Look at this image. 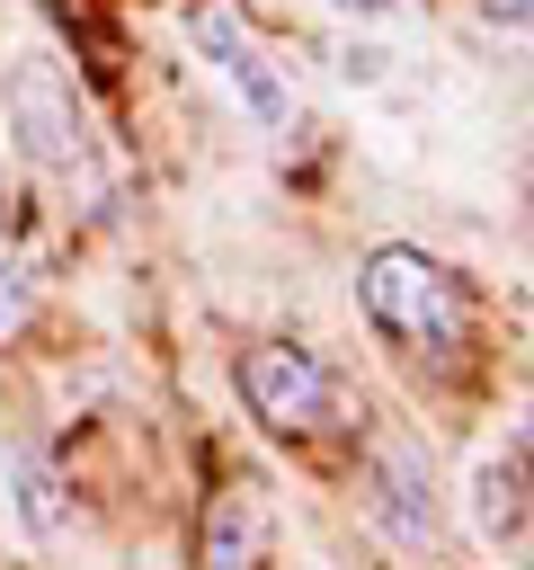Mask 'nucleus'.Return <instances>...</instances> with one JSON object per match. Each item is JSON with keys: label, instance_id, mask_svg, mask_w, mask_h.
I'll return each mask as SVG.
<instances>
[{"label": "nucleus", "instance_id": "1", "mask_svg": "<svg viewBox=\"0 0 534 570\" xmlns=\"http://www.w3.org/2000/svg\"><path fill=\"white\" fill-rule=\"evenodd\" d=\"M356 303H365V321H374L392 347H409V356H454V347L472 338V294H463V276H454L445 258H427L418 240H374L365 267H356Z\"/></svg>", "mask_w": 534, "mask_h": 570}, {"label": "nucleus", "instance_id": "2", "mask_svg": "<svg viewBox=\"0 0 534 570\" xmlns=\"http://www.w3.org/2000/svg\"><path fill=\"white\" fill-rule=\"evenodd\" d=\"M0 107H9L18 151H27L44 178H62V187L98 178V134H89V107H80V89H71V71H62L53 53H18V62H9V80H0Z\"/></svg>", "mask_w": 534, "mask_h": 570}, {"label": "nucleus", "instance_id": "3", "mask_svg": "<svg viewBox=\"0 0 534 570\" xmlns=\"http://www.w3.org/2000/svg\"><path fill=\"white\" fill-rule=\"evenodd\" d=\"M187 45H196V62H205V71H214V80L240 98V116H249L267 142H285V134L303 125V116H294L285 71L267 62V45H258V36H249V27H240L222 0H196V9H187Z\"/></svg>", "mask_w": 534, "mask_h": 570}, {"label": "nucleus", "instance_id": "4", "mask_svg": "<svg viewBox=\"0 0 534 570\" xmlns=\"http://www.w3.org/2000/svg\"><path fill=\"white\" fill-rule=\"evenodd\" d=\"M231 383H240L249 419L276 428V436H312V428H329V410H338L329 365H320L312 347H294V338H258V347H240Z\"/></svg>", "mask_w": 534, "mask_h": 570}, {"label": "nucleus", "instance_id": "5", "mask_svg": "<svg viewBox=\"0 0 534 570\" xmlns=\"http://www.w3.org/2000/svg\"><path fill=\"white\" fill-rule=\"evenodd\" d=\"M365 508H374V525H383L400 552H427V543H436L445 508H436V463H427L418 436L383 428V436L365 445Z\"/></svg>", "mask_w": 534, "mask_h": 570}, {"label": "nucleus", "instance_id": "6", "mask_svg": "<svg viewBox=\"0 0 534 570\" xmlns=\"http://www.w3.org/2000/svg\"><path fill=\"white\" fill-rule=\"evenodd\" d=\"M267 561V517L249 490H214L196 517V570H258Z\"/></svg>", "mask_w": 534, "mask_h": 570}, {"label": "nucleus", "instance_id": "7", "mask_svg": "<svg viewBox=\"0 0 534 570\" xmlns=\"http://www.w3.org/2000/svg\"><path fill=\"white\" fill-rule=\"evenodd\" d=\"M9 481H18V517H27V534H36V543H53V534L71 525V508H62V481H53V463H44L36 445H18V454H9Z\"/></svg>", "mask_w": 534, "mask_h": 570}, {"label": "nucleus", "instance_id": "8", "mask_svg": "<svg viewBox=\"0 0 534 570\" xmlns=\"http://www.w3.org/2000/svg\"><path fill=\"white\" fill-rule=\"evenodd\" d=\"M516 463H481L472 472V517H481V534L498 543V534H516V517H525V499H516Z\"/></svg>", "mask_w": 534, "mask_h": 570}, {"label": "nucleus", "instance_id": "9", "mask_svg": "<svg viewBox=\"0 0 534 570\" xmlns=\"http://www.w3.org/2000/svg\"><path fill=\"white\" fill-rule=\"evenodd\" d=\"M9 223H18V187H9V169H0V249H9Z\"/></svg>", "mask_w": 534, "mask_h": 570}, {"label": "nucleus", "instance_id": "10", "mask_svg": "<svg viewBox=\"0 0 534 570\" xmlns=\"http://www.w3.org/2000/svg\"><path fill=\"white\" fill-rule=\"evenodd\" d=\"M329 9H347V18H392V0H329Z\"/></svg>", "mask_w": 534, "mask_h": 570}, {"label": "nucleus", "instance_id": "11", "mask_svg": "<svg viewBox=\"0 0 534 570\" xmlns=\"http://www.w3.org/2000/svg\"><path fill=\"white\" fill-rule=\"evenodd\" d=\"M516 454H525V472H534V410L516 419Z\"/></svg>", "mask_w": 534, "mask_h": 570}]
</instances>
